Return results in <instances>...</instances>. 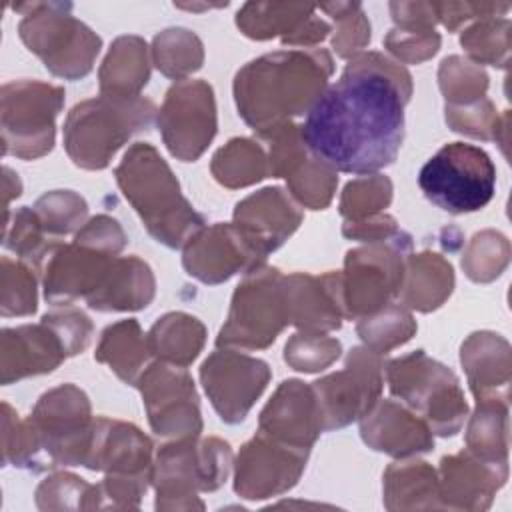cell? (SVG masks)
<instances>
[{"label":"cell","mask_w":512,"mask_h":512,"mask_svg":"<svg viewBox=\"0 0 512 512\" xmlns=\"http://www.w3.org/2000/svg\"><path fill=\"white\" fill-rule=\"evenodd\" d=\"M410 252L412 236L404 230L390 240L348 250L340 272L344 318L358 320L398 298L404 262Z\"/></svg>","instance_id":"8fae6325"},{"label":"cell","mask_w":512,"mask_h":512,"mask_svg":"<svg viewBox=\"0 0 512 512\" xmlns=\"http://www.w3.org/2000/svg\"><path fill=\"white\" fill-rule=\"evenodd\" d=\"M152 440L134 424L94 418L82 464L88 470L120 476H152Z\"/></svg>","instance_id":"7402d4cb"},{"label":"cell","mask_w":512,"mask_h":512,"mask_svg":"<svg viewBox=\"0 0 512 512\" xmlns=\"http://www.w3.org/2000/svg\"><path fill=\"white\" fill-rule=\"evenodd\" d=\"M22 192V182L18 178V174L4 166V212H8V204L12 198H18Z\"/></svg>","instance_id":"6125c7cd"},{"label":"cell","mask_w":512,"mask_h":512,"mask_svg":"<svg viewBox=\"0 0 512 512\" xmlns=\"http://www.w3.org/2000/svg\"><path fill=\"white\" fill-rule=\"evenodd\" d=\"M150 358L154 356L148 346V334L142 332L134 318L106 326L94 352L96 362L110 366V370L130 386H136Z\"/></svg>","instance_id":"d6a6232c"},{"label":"cell","mask_w":512,"mask_h":512,"mask_svg":"<svg viewBox=\"0 0 512 512\" xmlns=\"http://www.w3.org/2000/svg\"><path fill=\"white\" fill-rule=\"evenodd\" d=\"M334 62L324 48H292L264 54L234 76L240 118L256 132H268L308 114L328 88Z\"/></svg>","instance_id":"7a4b0ae2"},{"label":"cell","mask_w":512,"mask_h":512,"mask_svg":"<svg viewBox=\"0 0 512 512\" xmlns=\"http://www.w3.org/2000/svg\"><path fill=\"white\" fill-rule=\"evenodd\" d=\"M316 6L308 4H284V2H246L236 14V26L252 40H270L280 36L282 40L294 34Z\"/></svg>","instance_id":"8d00e7d4"},{"label":"cell","mask_w":512,"mask_h":512,"mask_svg":"<svg viewBox=\"0 0 512 512\" xmlns=\"http://www.w3.org/2000/svg\"><path fill=\"white\" fill-rule=\"evenodd\" d=\"M418 186L448 214L478 212L494 196L496 166L480 146L450 142L420 168Z\"/></svg>","instance_id":"9c48e42d"},{"label":"cell","mask_w":512,"mask_h":512,"mask_svg":"<svg viewBox=\"0 0 512 512\" xmlns=\"http://www.w3.org/2000/svg\"><path fill=\"white\" fill-rule=\"evenodd\" d=\"M386 510H434L440 508L438 472L424 460L400 458L382 476Z\"/></svg>","instance_id":"1f68e13d"},{"label":"cell","mask_w":512,"mask_h":512,"mask_svg":"<svg viewBox=\"0 0 512 512\" xmlns=\"http://www.w3.org/2000/svg\"><path fill=\"white\" fill-rule=\"evenodd\" d=\"M382 386L384 356L366 346H354L342 370L312 382L324 418V432L360 420L380 400Z\"/></svg>","instance_id":"4fadbf2b"},{"label":"cell","mask_w":512,"mask_h":512,"mask_svg":"<svg viewBox=\"0 0 512 512\" xmlns=\"http://www.w3.org/2000/svg\"><path fill=\"white\" fill-rule=\"evenodd\" d=\"M136 388L154 434L172 440L200 436L204 428L200 398L186 368L156 360L140 374Z\"/></svg>","instance_id":"2e32d148"},{"label":"cell","mask_w":512,"mask_h":512,"mask_svg":"<svg viewBox=\"0 0 512 512\" xmlns=\"http://www.w3.org/2000/svg\"><path fill=\"white\" fill-rule=\"evenodd\" d=\"M206 326L192 314L168 312L158 318L148 332V346L156 360L190 366L202 352Z\"/></svg>","instance_id":"836d02e7"},{"label":"cell","mask_w":512,"mask_h":512,"mask_svg":"<svg viewBox=\"0 0 512 512\" xmlns=\"http://www.w3.org/2000/svg\"><path fill=\"white\" fill-rule=\"evenodd\" d=\"M28 422L50 468L82 464L94 422L84 390L76 384H60L44 392L34 404Z\"/></svg>","instance_id":"7c38bea8"},{"label":"cell","mask_w":512,"mask_h":512,"mask_svg":"<svg viewBox=\"0 0 512 512\" xmlns=\"http://www.w3.org/2000/svg\"><path fill=\"white\" fill-rule=\"evenodd\" d=\"M66 358L58 334L44 322L4 328L0 334V382L4 386L48 374Z\"/></svg>","instance_id":"4316f807"},{"label":"cell","mask_w":512,"mask_h":512,"mask_svg":"<svg viewBox=\"0 0 512 512\" xmlns=\"http://www.w3.org/2000/svg\"><path fill=\"white\" fill-rule=\"evenodd\" d=\"M310 450L282 444L264 434L250 438L234 462V492L244 500H264L294 488Z\"/></svg>","instance_id":"ac0fdd59"},{"label":"cell","mask_w":512,"mask_h":512,"mask_svg":"<svg viewBox=\"0 0 512 512\" xmlns=\"http://www.w3.org/2000/svg\"><path fill=\"white\" fill-rule=\"evenodd\" d=\"M508 480V462L494 464L468 450L444 456L438 468L440 508L482 512Z\"/></svg>","instance_id":"603a6c76"},{"label":"cell","mask_w":512,"mask_h":512,"mask_svg":"<svg viewBox=\"0 0 512 512\" xmlns=\"http://www.w3.org/2000/svg\"><path fill=\"white\" fill-rule=\"evenodd\" d=\"M510 4L502 2H434L436 18L450 32H456L464 22L472 18H488L496 14H506Z\"/></svg>","instance_id":"9f6ffc18"},{"label":"cell","mask_w":512,"mask_h":512,"mask_svg":"<svg viewBox=\"0 0 512 512\" xmlns=\"http://www.w3.org/2000/svg\"><path fill=\"white\" fill-rule=\"evenodd\" d=\"M40 322L58 334L68 358L84 352L94 334L92 320L72 304H60V308L46 312Z\"/></svg>","instance_id":"f5cc1de1"},{"label":"cell","mask_w":512,"mask_h":512,"mask_svg":"<svg viewBox=\"0 0 512 512\" xmlns=\"http://www.w3.org/2000/svg\"><path fill=\"white\" fill-rule=\"evenodd\" d=\"M36 506L40 510H94L96 484L70 472H56L38 484Z\"/></svg>","instance_id":"681fc988"},{"label":"cell","mask_w":512,"mask_h":512,"mask_svg":"<svg viewBox=\"0 0 512 512\" xmlns=\"http://www.w3.org/2000/svg\"><path fill=\"white\" fill-rule=\"evenodd\" d=\"M290 324L284 274L268 264L244 274L236 286L224 326L216 336L218 348L264 350Z\"/></svg>","instance_id":"ba28073f"},{"label":"cell","mask_w":512,"mask_h":512,"mask_svg":"<svg viewBox=\"0 0 512 512\" xmlns=\"http://www.w3.org/2000/svg\"><path fill=\"white\" fill-rule=\"evenodd\" d=\"M290 324L302 332H332L342 326L344 304L340 272L312 276L294 272L284 276Z\"/></svg>","instance_id":"484cf974"},{"label":"cell","mask_w":512,"mask_h":512,"mask_svg":"<svg viewBox=\"0 0 512 512\" xmlns=\"http://www.w3.org/2000/svg\"><path fill=\"white\" fill-rule=\"evenodd\" d=\"M510 262V242L502 232L482 230L472 236L464 254L462 270L478 284L496 280Z\"/></svg>","instance_id":"ee69618b"},{"label":"cell","mask_w":512,"mask_h":512,"mask_svg":"<svg viewBox=\"0 0 512 512\" xmlns=\"http://www.w3.org/2000/svg\"><path fill=\"white\" fill-rule=\"evenodd\" d=\"M302 210L280 186H268L248 194L234 206L232 224L248 244L266 260L302 224Z\"/></svg>","instance_id":"cb8c5ba5"},{"label":"cell","mask_w":512,"mask_h":512,"mask_svg":"<svg viewBox=\"0 0 512 512\" xmlns=\"http://www.w3.org/2000/svg\"><path fill=\"white\" fill-rule=\"evenodd\" d=\"M76 240H82V242H88L96 248H102L106 252H112V254H120L128 242L126 238V232L122 230V226L118 224L116 218L108 216V214H98L94 218H90L76 234H74Z\"/></svg>","instance_id":"6f0895ef"},{"label":"cell","mask_w":512,"mask_h":512,"mask_svg":"<svg viewBox=\"0 0 512 512\" xmlns=\"http://www.w3.org/2000/svg\"><path fill=\"white\" fill-rule=\"evenodd\" d=\"M258 138L268 142L270 176L284 178L290 196L300 206L310 210L330 206L338 186L336 170L308 150L300 124L284 122Z\"/></svg>","instance_id":"9a60e30c"},{"label":"cell","mask_w":512,"mask_h":512,"mask_svg":"<svg viewBox=\"0 0 512 512\" xmlns=\"http://www.w3.org/2000/svg\"><path fill=\"white\" fill-rule=\"evenodd\" d=\"M272 378L270 366L234 348L212 352L200 366L202 388L226 424L242 422Z\"/></svg>","instance_id":"e0dca14e"},{"label":"cell","mask_w":512,"mask_h":512,"mask_svg":"<svg viewBox=\"0 0 512 512\" xmlns=\"http://www.w3.org/2000/svg\"><path fill=\"white\" fill-rule=\"evenodd\" d=\"M316 12H318V10H314V12L308 16V20H306L294 34L286 36V38L282 40V44H284V46L316 48V44H320V42L332 32L330 24H328L324 18H320Z\"/></svg>","instance_id":"94428289"},{"label":"cell","mask_w":512,"mask_h":512,"mask_svg":"<svg viewBox=\"0 0 512 512\" xmlns=\"http://www.w3.org/2000/svg\"><path fill=\"white\" fill-rule=\"evenodd\" d=\"M510 398H478L466 426V450L474 456L502 464L510 448Z\"/></svg>","instance_id":"e575fe53"},{"label":"cell","mask_w":512,"mask_h":512,"mask_svg":"<svg viewBox=\"0 0 512 512\" xmlns=\"http://www.w3.org/2000/svg\"><path fill=\"white\" fill-rule=\"evenodd\" d=\"M460 364L474 398H510V344L496 332H472L460 346Z\"/></svg>","instance_id":"83f0119b"},{"label":"cell","mask_w":512,"mask_h":512,"mask_svg":"<svg viewBox=\"0 0 512 512\" xmlns=\"http://www.w3.org/2000/svg\"><path fill=\"white\" fill-rule=\"evenodd\" d=\"M392 182L384 174H366L350 180L340 196L338 212L344 222H356L380 214L392 202Z\"/></svg>","instance_id":"bcb514c9"},{"label":"cell","mask_w":512,"mask_h":512,"mask_svg":"<svg viewBox=\"0 0 512 512\" xmlns=\"http://www.w3.org/2000/svg\"><path fill=\"white\" fill-rule=\"evenodd\" d=\"M390 14L398 28H434L438 22L434 2H390Z\"/></svg>","instance_id":"91938a15"},{"label":"cell","mask_w":512,"mask_h":512,"mask_svg":"<svg viewBox=\"0 0 512 512\" xmlns=\"http://www.w3.org/2000/svg\"><path fill=\"white\" fill-rule=\"evenodd\" d=\"M150 80L148 44L140 36H118L100 70V96L114 100H130L142 96V88Z\"/></svg>","instance_id":"4dcf8cb0"},{"label":"cell","mask_w":512,"mask_h":512,"mask_svg":"<svg viewBox=\"0 0 512 512\" xmlns=\"http://www.w3.org/2000/svg\"><path fill=\"white\" fill-rule=\"evenodd\" d=\"M454 288L452 264L438 252L408 254L398 300L404 308L416 312H432L440 308Z\"/></svg>","instance_id":"f546056e"},{"label":"cell","mask_w":512,"mask_h":512,"mask_svg":"<svg viewBox=\"0 0 512 512\" xmlns=\"http://www.w3.org/2000/svg\"><path fill=\"white\" fill-rule=\"evenodd\" d=\"M318 10L326 12L336 22L332 48L340 58L358 56L370 42V22L358 2H330L320 4Z\"/></svg>","instance_id":"f907efd6"},{"label":"cell","mask_w":512,"mask_h":512,"mask_svg":"<svg viewBox=\"0 0 512 512\" xmlns=\"http://www.w3.org/2000/svg\"><path fill=\"white\" fill-rule=\"evenodd\" d=\"M114 176L124 198L156 242L182 248L206 226L204 216L184 198L172 168L150 142L132 144Z\"/></svg>","instance_id":"3957f363"},{"label":"cell","mask_w":512,"mask_h":512,"mask_svg":"<svg viewBox=\"0 0 512 512\" xmlns=\"http://www.w3.org/2000/svg\"><path fill=\"white\" fill-rule=\"evenodd\" d=\"M156 294L152 268L138 256H118L100 288L86 298L98 312H134L146 308Z\"/></svg>","instance_id":"f1b7e54d"},{"label":"cell","mask_w":512,"mask_h":512,"mask_svg":"<svg viewBox=\"0 0 512 512\" xmlns=\"http://www.w3.org/2000/svg\"><path fill=\"white\" fill-rule=\"evenodd\" d=\"M340 340L326 336L322 332H302L292 334L284 346V362L298 372H320L340 358Z\"/></svg>","instance_id":"816d5d0a"},{"label":"cell","mask_w":512,"mask_h":512,"mask_svg":"<svg viewBox=\"0 0 512 512\" xmlns=\"http://www.w3.org/2000/svg\"><path fill=\"white\" fill-rule=\"evenodd\" d=\"M64 88L40 80L6 82L0 90L2 154L36 160L54 148Z\"/></svg>","instance_id":"30bf717a"},{"label":"cell","mask_w":512,"mask_h":512,"mask_svg":"<svg viewBox=\"0 0 512 512\" xmlns=\"http://www.w3.org/2000/svg\"><path fill=\"white\" fill-rule=\"evenodd\" d=\"M440 42L442 38L434 28L394 26L384 38V48L396 58V62L420 64L438 52Z\"/></svg>","instance_id":"db71d44e"},{"label":"cell","mask_w":512,"mask_h":512,"mask_svg":"<svg viewBox=\"0 0 512 512\" xmlns=\"http://www.w3.org/2000/svg\"><path fill=\"white\" fill-rule=\"evenodd\" d=\"M266 260L248 244L234 224L216 222L200 228L182 246V266L204 284H222L234 274H246Z\"/></svg>","instance_id":"d6986e66"},{"label":"cell","mask_w":512,"mask_h":512,"mask_svg":"<svg viewBox=\"0 0 512 512\" xmlns=\"http://www.w3.org/2000/svg\"><path fill=\"white\" fill-rule=\"evenodd\" d=\"M232 466V448L222 438L186 436L166 442L152 464L156 510H204L198 492L218 490Z\"/></svg>","instance_id":"5b68a950"},{"label":"cell","mask_w":512,"mask_h":512,"mask_svg":"<svg viewBox=\"0 0 512 512\" xmlns=\"http://www.w3.org/2000/svg\"><path fill=\"white\" fill-rule=\"evenodd\" d=\"M158 130L174 158L198 160L218 130L212 86L194 78L174 82L158 110Z\"/></svg>","instance_id":"5bb4252c"},{"label":"cell","mask_w":512,"mask_h":512,"mask_svg":"<svg viewBox=\"0 0 512 512\" xmlns=\"http://www.w3.org/2000/svg\"><path fill=\"white\" fill-rule=\"evenodd\" d=\"M2 464L32 472L50 470L28 418L22 420L8 402H2Z\"/></svg>","instance_id":"b9f144b4"},{"label":"cell","mask_w":512,"mask_h":512,"mask_svg":"<svg viewBox=\"0 0 512 512\" xmlns=\"http://www.w3.org/2000/svg\"><path fill=\"white\" fill-rule=\"evenodd\" d=\"M152 486V476H120L104 474L96 484V510H134L140 506L142 496Z\"/></svg>","instance_id":"11a10c76"},{"label":"cell","mask_w":512,"mask_h":512,"mask_svg":"<svg viewBox=\"0 0 512 512\" xmlns=\"http://www.w3.org/2000/svg\"><path fill=\"white\" fill-rule=\"evenodd\" d=\"M410 96L412 76L400 62L360 52L310 108L302 138L336 172L374 174L398 156Z\"/></svg>","instance_id":"6da1fadb"},{"label":"cell","mask_w":512,"mask_h":512,"mask_svg":"<svg viewBox=\"0 0 512 512\" xmlns=\"http://www.w3.org/2000/svg\"><path fill=\"white\" fill-rule=\"evenodd\" d=\"M416 328L418 326L410 310L394 302L374 314L358 318L356 322V334L360 336L364 346L382 356L406 344L416 334Z\"/></svg>","instance_id":"ab89813d"},{"label":"cell","mask_w":512,"mask_h":512,"mask_svg":"<svg viewBox=\"0 0 512 512\" xmlns=\"http://www.w3.org/2000/svg\"><path fill=\"white\" fill-rule=\"evenodd\" d=\"M2 244L22 262L30 264L36 272H40L44 260L60 242L44 230L34 208L22 206L14 214L4 216Z\"/></svg>","instance_id":"f35d334b"},{"label":"cell","mask_w":512,"mask_h":512,"mask_svg":"<svg viewBox=\"0 0 512 512\" xmlns=\"http://www.w3.org/2000/svg\"><path fill=\"white\" fill-rule=\"evenodd\" d=\"M22 14L18 34L50 74L80 80L94 68L102 48L100 36L72 16L68 2H28L14 6Z\"/></svg>","instance_id":"8992f818"},{"label":"cell","mask_w":512,"mask_h":512,"mask_svg":"<svg viewBox=\"0 0 512 512\" xmlns=\"http://www.w3.org/2000/svg\"><path fill=\"white\" fill-rule=\"evenodd\" d=\"M210 172L224 188L238 190L268 178L270 162L266 150L256 140L232 138L214 152Z\"/></svg>","instance_id":"d590c367"},{"label":"cell","mask_w":512,"mask_h":512,"mask_svg":"<svg viewBox=\"0 0 512 512\" xmlns=\"http://www.w3.org/2000/svg\"><path fill=\"white\" fill-rule=\"evenodd\" d=\"M444 116L448 128H452L458 134L476 138V140H494L502 146L508 142V110L504 114H498L492 100L482 98L472 104L464 106H444Z\"/></svg>","instance_id":"7bdbcfd3"},{"label":"cell","mask_w":512,"mask_h":512,"mask_svg":"<svg viewBox=\"0 0 512 512\" xmlns=\"http://www.w3.org/2000/svg\"><path fill=\"white\" fill-rule=\"evenodd\" d=\"M460 46L474 64L506 68L510 62V20L478 18L460 34Z\"/></svg>","instance_id":"60d3db41"},{"label":"cell","mask_w":512,"mask_h":512,"mask_svg":"<svg viewBox=\"0 0 512 512\" xmlns=\"http://www.w3.org/2000/svg\"><path fill=\"white\" fill-rule=\"evenodd\" d=\"M156 112V104L144 96L78 102L64 120L66 154L84 170H102L134 134L152 126Z\"/></svg>","instance_id":"277c9868"},{"label":"cell","mask_w":512,"mask_h":512,"mask_svg":"<svg viewBox=\"0 0 512 512\" xmlns=\"http://www.w3.org/2000/svg\"><path fill=\"white\" fill-rule=\"evenodd\" d=\"M116 258L76 238L72 244H58L40 268L44 298L54 306L72 304L76 298L86 300L100 288Z\"/></svg>","instance_id":"ffe728a7"},{"label":"cell","mask_w":512,"mask_h":512,"mask_svg":"<svg viewBox=\"0 0 512 512\" xmlns=\"http://www.w3.org/2000/svg\"><path fill=\"white\" fill-rule=\"evenodd\" d=\"M38 292H36V270L8 256L0 262V314L10 316H30L36 312Z\"/></svg>","instance_id":"c3c4849f"},{"label":"cell","mask_w":512,"mask_h":512,"mask_svg":"<svg viewBox=\"0 0 512 512\" xmlns=\"http://www.w3.org/2000/svg\"><path fill=\"white\" fill-rule=\"evenodd\" d=\"M258 432L282 444L310 450L324 432V418L312 384L284 380L258 418Z\"/></svg>","instance_id":"44dd1931"},{"label":"cell","mask_w":512,"mask_h":512,"mask_svg":"<svg viewBox=\"0 0 512 512\" xmlns=\"http://www.w3.org/2000/svg\"><path fill=\"white\" fill-rule=\"evenodd\" d=\"M152 62L166 78L188 80L204 64L202 40L188 28H166L152 40Z\"/></svg>","instance_id":"74e56055"},{"label":"cell","mask_w":512,"mask_h":512,"mask_svg":"<svg viewBox=\"0 0 512 512\" xmlns=\"http://www.w3.org/2000/svg\"><path fill=\"white\" fill-rule=\"evenodd\" d=\"M44 230L60 240L66 234H76L88 222V204L74 190H52L42 194L32 206Z\"/></svg>","instance_id":"7dc6e473"},{"label":"cell","mask_w":512,"mask_h":512,"mask_svg":"<svg viewBox=\"0 0 512 512\" xmlns=\"http://www.w3.org/2000/svg\"><path fill=\"white\" fill-rule=\"evenodd\" d=\"M390 394L416 412L436 436L460 432L468 404L458 376L424 350L384 362Z\"/></svg>","instance_id":"52a82bcc"},{"label":"cell","mask_w":512,"mask_h":512,"mask_svg":"<svg viewBox=\"0 0 512 512\" xmlns=\"http://www.w3.org/2000/svg\"><path fill=\"white\" fill-rule=\"evenodd\" d=\"M362 442L394 458H410L434 448L428 424L396 400H378L360 420Z\"/></svg>","instance_id":"d4e9b609"},{"label":"cell","mask_w":512,"mask_h":512,"mask_svg":"<svg viewBox=\"0 0 512 512\" xmlns=\"http://www.w3.org/2000/svg\"><path fill=\"white\" fill-rule=\"evenodd\" d=\"M400 232H402V228L396 224V220L384 212L364 218V220L342 224V236H346L350 240H360L364 244L390 240V238L398 236Z\"/></svg>","instance_id":"680465c9"},{"label":"cell","mask_w":512,"mask_h":512,"mask_svg":"<svg viewBox=\"0 0 512 512\" xmlns=\"http://www.w3.org/2000/svg\"><path fill=\"white\" fill-rule=\"evenodd\" d=\"M438 86L448 106H464L486 98L488 74L464 56H448L440 62Z\"/></svg>","instance_id":"f6af8a7d"}]
</instances>
